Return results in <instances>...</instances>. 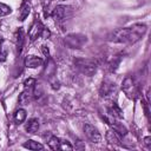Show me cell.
Masks as SVG:
<instances>
[{
  "label": "cell",
  "instance_id": "cell-1",
  "mask_svg": "<svg viewBox=\"0 0 151 151\" xmlns=\"http://www.w3.org/2000/svg\"><path fill=\"white\" fill-rule=\"evenodd\" d=\"M145 32H146L145 24H134L130 27L116 29L110 35V40L119 44H134L145 34Z\"/></svg>",
  "mask_w": 151,
  "mask_h": 151
},
{
  "label": "cell",
  "instance_id": "cell-2",
  "mask_svg": "<svg viewBox=\"0 0 151 151\" xmlns=\"http://www.w3.org/2000/svg\"><path fill=\"white\" fill-rule=\"evenodd\" d=\"M74 65L81 73L86 76L93 74L98 67V63L94 59H90V58H78L74 60Z\"/></svg>",
  "mask_w": 151,
  "mask_h": 151
},
{
  "label": "cell",
  "instance_id": "cell-3",
  "mask_svg": "<svg viewBox=\"0 0 151 151\" xmlns=\"http://www.w3.org/2000/svg\"><path fill=\"white\" fill-rule=\"evenodd\" d=\"M122 90L130 99H137L139 97V88L136 81L131 77H126L122 83Z\"/></svg>",
  "mask_w": 151,
  "mask_h": 151
},
{
  "label": "cell",
  "instance_id": "cell-4",
  "mask_svg": "<svg viewBox=\"0 0 151 151\" xmlns=\"http://www.w3.org/2000/svg\"><path fill=\"white\" fill-rule=\"evenodd\" d=\"M86 42V37L83 34H68L65 38V44L70 48H81Z\"/></svg>",
  "mask_w": 151,
  "mask_h": 151
},
{
  "label": "cell",
  "instance_id": "cell-5",
  "mask_svg": "<svg viewBox=\"0 0 151 151\" xmlns=\"http://www.w3.org/2000/svg\"><path fill=\"white\" fill-rule=\"evenodd\" d=\"M84 133L85 136L87 137V139L91 142V143H99L101 140V134L100 132L98 131V129L91 124H85L84 125Z\"/></svg>",
  "mask_w": 151,
  "mask_h": 151
},
{
  "label": "cell",
  "instance_id": "cell-6",
  "mask_svg": "<svg viewBox=\"0 0 151 151\" xmlns=\"http://www.w3.org/2000/svg\"><path fill=\"white\" fill-rule=\"evenodd\" d=\"M99 93L101 97L104 98H110L112 97L114 93H116V84L111 80H104L100 85V88H99Z\"/></svg>",
  "mask_w": 151,
  "mask_h": 151
},
{
  "label": "cell",
  "instance_id": "cell-7",
  "mask_svg": "<svg viewBox=\"0 0 151 151\" xmlns=\"http://www.w3.org/2000/svg\"><path fill=\"white\" fill-rule=\"evenodd\" d=\"M71 14V7L70 6H64V5H59V6H57L54 9H53V12H52V18L54 19V20H63V19H65L67 15H70Z\"/></svg>",
  "mask_w": 151,
  "mask_h": 151
},
{
  "label": "cell",
  "instance_id": "cell-8",
  "mask_svg": "<svg viewBox=\"0 0 151 151\" xmlns=\"http://www.w3.org/2000/svg\"><path fill=\"white\" fill-rule=\"evenodd\" d=\"M42 29H44L42 24H41L38 19H35V20H34V22L32 24V26H31L29 31H28V38H29V40H31V41H34L38 37H40V34H41Z\"/></svg>",
  "mask_w": 151,
  "mask_h": 151
},
{
  "label": "cell",
  "instance_id": "cell-9",
  "mask_svg": "<svg viewBox=\"0 0 151 151\" xmlns=\"http://www.w3.org/2000/svg\"><path fill=\"white\" fill-rule=\"evenodd\" d=\"M42 64H44V60L40 57L27 55V58L25 59V66L28 68H37V67L41 66Z\"/></svg>",
  "mask_w": 151,
  "mask_h": 151
},
{
  "label": "cell",
  "instance_id": "cell-10",
  "mask_svg": "<svg viewBox=\"0 0 151 151\" xmlns=\"http://www.w3.org/2000/svg\"><path fill=\"white\" fill-rule=\"evenodd\" d=\"M33 98V88H25L19 96V103L21 105H28Z\"/></svg>",
  "mask_w": 151,
  "mask_h": 151
},
{
  "label": "cell",
  "instance_id": "cell-11",
  "mask_svg": "<svg viewBox=\"0 0 151 151\" xmlns=\"http://www.w3.org/2000/svg\"><path fill=\"white\" fill-rule=\"evenodd\" d=\"M105 138L106 140L112 144V145H120V138L118 136V133L112 129V130H107L105 133Z\"/></svg>",
  "mask_w": 151,
  "mask_h": 151
},
{
  "label": "cell",
  "instance_id": "cell-12",
  "mask_svg": "<svg viewBox=\"0 0 151 151\" xmlns=\"http://www.w3.org/2000/svg\"><path fill=\"white\" fill-rule=\"evenodd\" d=\"M107 112H109V116L110 117H112V118H118V119H120V118H123V111L116 105V104H113V105H111L109 109H107Z\"/></svg>",
  "mask_w": 151,
  "mask_h": 151
},
{
  "label": "cell",
  "instance_id": "cell-13",
  "mask_svg": "<svg viewBox=\"0 0 151 151\" xmlns=\"http://www.w3.org/2000/svg\"><path fill=\"white\" fill-rule=\"evenodd\" d=\"M25 129H26V131L28 133H35L38 131V129H39V122H38V119H35V118L29 119L27 122Z\"/></svg>",
  "mask_w": 151,
  "mask_h": 151
},
{
  "label": "cell",
  "instance_id": "cell-14",
  "mask_svg": "<svg viewBox=\"0 0 151 151\" xmlns=\"http://www.w3.org/2000/svg\"><path fill=\"white\" fill-rule=\"evenodd\" d=\"M26 117H27V113H26V110H24V109H19L14 112V120H15L17 124L24 123Z\"/></svg>",
  "mask_w": 151,
  "mask_h": 151
},
{
  "label": "cell",
  "instance_id": "cell-15",
  "mask_svg": "<svg viewBox=\"0 0 151 151\" xmlns=\"http://www.w3.org/2000/svg\"><path fill=\"white\" fill-rule=\"evenodd\" d=\"M29 12H31V6H29L28 4H24V5L20 7V11H19V20L24 21V20L28 17Z\"/></svg>",
  "mask_w": 151,
  "mask_h": 151
},
{
  "label": "cell",
  "instance_id": "cell-16",
  "mask_svg": "<svg viewBox=\"0 0 151 151\" xmlns=\"http://www.w3.org/2000/svg\"><path fill=\"white\" fill-rule=\"evenodd\" d=\"M24 147L28 149V150H42L44 149V145L38 143V142H34L32 139L27 140L26 143H24Z\"/></svg>",
  "mask_w": 151,
  "mask_h": 151
},
{
  "label": "cell",
  "instance_id": "cell-17",
  "mask_svg": "<svg viewBox=\"0 0 151 151\" xmlns=\"http://www.w3.org/2000/svg\"><path fill=\"white\" fill-rule=\"evenodd\" d=\"M48 146L52 150H60V139L55 136H52L48 140Z\"/></svg>",
  "mask_w": 151,
  "mask_h": 151
},
{
  "label": "cell",
  "instance_id": "cell-18",
  "mask_svg": "<svg viewBox=\"0 0 151 151\" xmlns=\"http://www.w3.org/2000/svg\"><path fill=\"white\" fill-rule=\"evenodd\" d=\"M24 31L20 28L17 33V47H18V51L19 53L21 52V48H22V45H24Z\"/></svg>",
  "mask_w": 151,
  "mask_h": 151
},
{
  "label": "cell",
  "instance_id": "cell-19",
  "mask_svg": "<svg viewBox=\"0 0 151 151\" xmlns=\"http://www.w3.org/2000/svg\"><path fill=\"white\" fill-rule=\"evenodd\" d=\"M12 13V8L4 4V2H0V17H5V15H8Z\"/></svg>",
  "mask_w": 151,
  "mask_h": 151
},
{
  "label": "cell",
  "instance_id": "cell-20",
  "mask_svg": "<svg viewBox=\"0 0 151 151\" xmlns=\"http://www.w3.org/2000/svg\"><path fill=\"white\" fill-rule=\"evenodd\" d=\"M24 85H25V88H33L34 85H35V79L33 78H28L24 81Z\"/></svg>",
  "mask_w": 151,
  "mask_h": 151
},
{
  "label": "cell",
  "instance_id": "cell-21",
  "mask_svg": "<svg viewBox=\"0 0 151 151\" xmlns=\"http://www.w3.org/2000/svg\"><path fill=\"white\" fill-rule=\"evenodd\" d=\"M73 146L67 140H60V150H72Z\"/></svg>",
  "mask_w": 151,
  "mask_h": 151
},
{
  "label": "cell",
  "instance_id": "cell-22",
  "mask_svg": "<svg viewBox=\"0 0 151 151\" xmlns=\"http://www.w3.org/2000/svg\"><path fill=\"white\" fill-rule=\"evenodd\" d=\"M6 58H7V51H6V48H5L4 46H1V47H0V61H1V63L5 61Z\"/></svg>",
  "mask_w": 151,
  "mask_h": 151
},
{
  "label": "cell",
  "instance_id": "cell-23",
  "mask_svg": "<svg viewBox=\"0 0 151 151\" xmlns=\"http://www.w3.org/2000/svg\"><path fill=\"white\" fill-rule=\"evenodd\" d=\"M50 35H51V32H50V29H47L46 27H44V29H42V32H41L40 37H41L42 39H47Z\"/></svg>",
  "mask_w": 151,
  "mask_h": 151
},
{
  "label": "cell",
  "instance_id": "cell-24",
  "mask_svg": "<svg viewBox=\"0 0 151 151\" xmlns=\"http://www.w3.org/2000/svg\"><path fill=\"white\" fill-rule=\"evenodd\" d=\"M144 144L150 149L151 147V137H145L144 138Z\"/></svg>",
  "mask_w": 151,
  "mask_h": 151
},
{
  "label": "cell",
  "instance_id": "cell-25",
  "mask_svg": "<svg viewBox=\"0 0 151 151\" xmlns=\"http://www.w3.org/2000/svg\"><path fill=\"white\" fill-rule=\"evenodd\" d=\"M51 1H52V0H45V2H47V4H50Z\"/></svg>",
  "mask_w": 151,
  "mask_h": 151
},
{
  "label": "cell",
  "instance_id": "cell-26",
  "mask_svg": "<svg viewBox=\"0 0 151 151\" xmlns=\"http://www.w3.org/2000/svg\"><path fill=\"white\" fill-rule=\"evenodd\" d=\"M58 1H65V0H58Z\"/></svg>",
  "mask_w": 151,
  "mask_h": 151
}]
</instances>
